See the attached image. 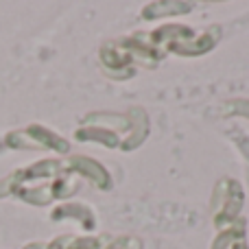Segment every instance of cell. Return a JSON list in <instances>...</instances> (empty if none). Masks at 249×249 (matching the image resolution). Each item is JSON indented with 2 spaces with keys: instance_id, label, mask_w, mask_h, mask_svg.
I'll return each mask as SVG.
<instances>
[{
  "instance_id": "obj_1",
  "label": "cell",
  "mask_w": 249,
  "mask_h": 249,
  "mask_svg": "<svg viewBox=\"0 0 249 249\" xmlns=\"http://www.w3.org/2000/svg\"><path fill=\"white\" fill-rule=\"evenodd\" d=\"M146 37L164 57H201L221 42V26H208L206 31L197 33L193 26L186 24H164L160 29L149 31Z\"/></svg>"
},
{
  "instance_id": "obj_2",
  "label": "cell",
  "mask_w": 249,
  "mask_h": 249,
  "mask_svg": "<svg viewBox=\"0 0 249 249\" xmlns=\"http://www.w3.org/2000/svg\"><path fill=\"white\" fill-rule=\"evenodd\" d=\"M243 201H245V193H243L241 181L232 179V177L219 179L214 195H212V219H214V228H219V232L241 221Z\"/></svg>"
},
{
  "instance_id": "obj_3",
  "label": "cell",
  "mask_w": 249,
  "mask_h": 249,
  "mask_svg": "<svg viewBox=\"0 0 249 249\" xmlns=\"http://www.w3.org/2000/svg\"><path fill=\"white\" fill-rule=\"evenodd\" d=\"M4 142L13 149H51L57 153H68L70 151V142L66 138L42 127V124H31L24 131H11L4 138Z\"/></svg>"
},
{
  "instance_id": "obj_4",
  "label": "cell",
  "mask_w": 249,
  "mask_h": 249,
  "mask_svg": "<svg viewBox=\"0 0 249 249\" xmlns=\"http://www.w3.org/2000/svg\"><path fill=\"white\" fill-rule=\"evenodd\" d=\"M66 164H68V171L72 173V175L83 177V179H88L90 184H94L96 188H101V190L112 188V184H114L112 175H109L107 168L101 162H96V160L86 158V155H70V158L66 160Z\"/></svg>"
},
{
  "instance_id": "obj_5",
  "label": "cell",
  "mask_w": 249,
  "mask_h": 249,
  "mask_svg": "<svg viewBox=\"0 0 249 249\" xmlns=\"http://www.w3.org/2000/svg\"><path fill=\"white\" fill-rule=\"evenodd\" d=\"M79 142H99V144L107 146V149H121L123 146V138L116 131L101 124H83L81 129H77L74 133Z\"/></svg>"
},
{
  "instance_id": "obj_6",
  "label": "cell",
  "mask_w": 249,
  "mask_h": 249,
  "mask_svg": "<svg viewBox=\"0 0 249 249\" xmlns=\"http://www.w3.org/2000/svg\"><path fill=\"white\" fill-rule=\"evenodd\" d=\"M197 7L195 2H181V0H164V2H149L142 9V20H160L166 16H186L193 13Z\"/></svg>"
},
{
  "instance_id": "obj_7",
  "label": "cell",
  "mask_w": 249,
  "mask_h": 249,
  "mask_svg": "<svg viewBox=\"0 0 249 249\" xmlns=\"http://www.w3.org/2000/svg\"><path fill=\"white\" fill-rule=\"evenodd\" d=\"M53 219L55 221H61V219L79 221L83 230L96 228V214L86 206V203H61L59 208L53 210Z\"/></svg>"
},
{
  "instance_id": "obj_8",
  "label": "cell",
  "mask_w": 249,
  "mask_h": 249,
  "mask_svg": "<svg viewBox=\"0 0 249 249\" xmlns=\"http://www.w3.org/2000/svg\"><path fill=\"white\" fill-rule=\"evenodd\" d=\"M210 249H249L247 236H245V223L243 219L232 228H225L219 232Z\"/></svg>"
},
{
  "instance_id": "obj_9",
  "label": "cell",
  "mask_w": 249,
  "mask_h": 249,
  "mask_svg": "<svg viewBox=\"0 0 249 249\" xmlns=\"http://www.w3.org/2000/svg\"><path fill=\"white\" fill-rule=\"evenodd\" d=\"M221 112L225 116H243L249 118V99H236V101H228L221 105Z\"/></svg>"
},
{
  "instance_id": "obj_10",
  "label": "cell",
  "mask_w": 249,
  "mask_h": 249,
  "mask_svg": "<svg viewBox=\"0 0 249 249\" xmlns=\"http://www.w3.org/2000/svg\"><path fill=\"white\" fill-rule=\"evenodd\" d=\"M103 249H142V241L136 236H116L109 238Z\"/></svg>"
}]
</instances>
